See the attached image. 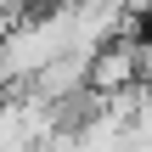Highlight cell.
<instances>
[{
	"label": "cell",
	"instance_id": "cell-1",
	"mask_svg": "<svg viewBox=\"0 0 152 152\" xmlns=\"http://www.w3.org/2000/svg\"><path fill=\"white\" fill-rule=\"evenodd\" d=\"M73 45V6L51 0V11H23L6 34H0V96H17L56 51Z\"/></svg>",
	"mask_w": 152,
	"mask_h": 152
},
{
	"label": "cell",
	"instance_id": "cell-2",
	"mask_svg": "<svg viewBox=\"0 0 152 152\" xmlns=\"http://www.w3.org/2000/svg\"><path fill=\"white\" fill-rule=\"evenodd\" d=\"M130 85H147V79H141V39L113 34V39H102V45L90 51V62H85V90L118 96V90H130Z\"/></svg>",
	"mask_w": 152,
	"mask_h": 152
}]
</instances>
